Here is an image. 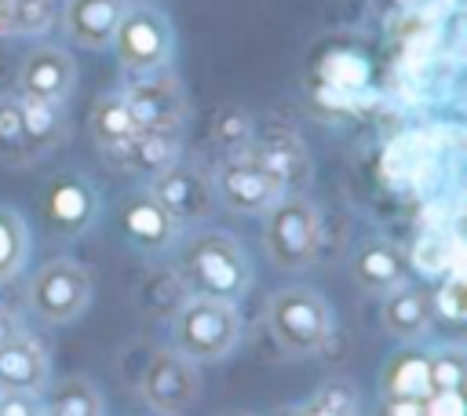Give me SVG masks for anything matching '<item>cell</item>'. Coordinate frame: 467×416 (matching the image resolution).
I'll return each instance as SVG.
<instances>
[{
	"mask_svg": "<svg viewBox=\"0 0 467 416\" xmlns=\"http://www.w3.org/2000/svg\"><path fill=\"white\" fill-rule=\"evenodd\" d=\"M175 274L190 296L223 299V303H241L255 277L252 259L241 248V241L215 226H201L190 237H179Z\"/></svg>",
	"mask_w": 467,
	"mask_h": 416,
	"instance_id": "6da1fadb",
	"label": "cell"
},
{
	"mask_svg": "<svg viewBox=\"0 0 467 416\" xmlns=\"http://www.w3.org/2000/svg\"><path fill=\"white\" fill-rule=\"evenodd\" d=\"M266 332L288 358L321 354L332 339V307L314 285L292 281L266 299Z\"/></svg>",
	"mask_w": 467,
	"mask_h": 416,
	"instance_id": "7a4b0ae2",
	"label": "cell"
},
{
	"mask_svg": "<svg viewBox=\"0 0 467 416\" xmlns=\"http://www.w3.org/2000/svg\"><path fill=\"white\" fill-rule=\"evenodd\" d=\"M241 310L237 303L190 296L171 314V350L190 358L193 365H212L234 354L241 343Z\"/></svg>",
	"mask_w": 467,
	"mask_h": 416,
	"instance_id": "3957f363",
	"label": "cell"
},
{
	"mask_svg": "<svg viewBox=\"0 0 467 416\" xmlns=\"http://www.w3.org/2000/svg\"><path fill=\"white\" fill-rule=\"evenodd\" d=\"M321 208L306 193H285L263 212V252L281 270H306L321 252Z\"/></svg>",
	"mask_w": 467,
	"mask_h": 416,
	"instance_id": "277c9868",
	"label": "cell"
},
{
	"mask_svg": "<svg viewBox=\"0 0 467 416\" xmlns=\"http://www.w3.org/2000/svg\"><path fill=\"white\" fill-rule=\"evenodd\" d=\"M109 47L117 55V66L128 77L157 73V69H168L175 58V29L168 15L150 0H128Z\"/></svg>",
	"mask_w": 467,
	"mask_h": 416,
	"instance_id": "5b68a950",
	"label": "cell"
},
{
	"mask_svg": "<svg viewBox=\"0 0 467 416\" xmlns=\"http://www.w3.org/2000/svg\"><path fill=\"white\" fill-rule=\"evenodd\" d=\"M91 299H95V277L84 263L69 255H55L40 263L26 285L29 310L47 325H73L77 317L88 314Z\"/></svg>",
	"mask_w": 467,
	"mask_h": 416,
	"instance_id": "8992f818",
	"label": "cell"
},
{
	"mask_svg": "<svg viewBox=\"0 0 467 416\" xmlns=\"http://www.w3.org/2000/svg\"><path fill=\"white\" fill-rule=\"evenodd\" d=\"M212 190L223 208L234 215H263L277 197H285V186L277 172L263 161V153L252 146V139L237 150H230L215 172H212Z\"/></svg>",
	"mask_w": 467,
	"mask_h": 416,
	"instance_id": "52a82bcc",
	"label": "cell"
},
{
	"mask_svg": "<svg viewBox=\"0 0 467 416\" xmlns=\"http://www.w3.org/2000/svg\"><path fill=\"white\" fill-rule=\"evenodd\" d=\"M102 212V197L95 190V182L77 172H55L44 190H40V223L47 226L51 237H80L99 223Z\"/></svg>",
	"mask_w": 467,
	"mask_h": 416,
	"instance_id": "ba28073f",
	"label": "cell"
},
{
	"mask_svg": "<svg viewBox=\"0 0 467 416\" xmlns=\"http://www.w3.org/2000/svg\"><path fill=\"white\" fill-rule=\"evenodd\" d=\"M113 234L139 255H161V252H171L182 237V226L179 219L142 186V190H131L124 197H117V208H113Z\"/></svg>",
	"mask_w": 467,
	"mask_h": 416,
	"instance_id": "9c48e42d",
	"label": "cell"
},
{
	"mask_svg": "<svg viewBox=\"0 0 467 416\" xmlns=\"http://www.w3.org/2000/svg\"><path fill=\"white\" fill-rule=\"evenodd\" d=\"M120 95H124L135 124L150 128V131H182V124L190 117L186 84L179 80V73L171 66L157 69V73L131 77V84L120 88Z\"/></svg>",
	"mask_w": 467,
	"mask_h": 416,
	"instance_id": "30bf717a",
	"label": "cell"
},
{
	"mask_svg": "<svg viewBox=\"0 0 467 416\" xmlns=\"http://www.w3.org/2000/svg\"><path fill=\"white\" fill-rule=\"evenodd\" d=\"M77 88V62L58 44H36L18 58L15 73V95L33 102L66 106V99Z\"/></svg>",
	"mask_w": 467,
	"mask_h": 416,
	"instance_id": "8fae6325",
	"label": "cell"
},
{
	"mask_svg": "<svg viewBox=\"0 0 467 416\" xmlns=\"http://www.w3.org/2000/svg\"><path fill=\"white\" fill-rule=\"evenodd\" d=\"M197 394H201V372L179 350L164 347L146 361V369H142V398H146V405L153 412H164V416L186 412L197 401Z\"/></svg>",
	"mask_w": 467,
	"mask_h": 416,
	"instance_id": "7c38bea8",
	"label": "cell"
},
{
	"mask_svg": "<svg viewBox=\"0 0 467 416\" xmlns=\"http://www.w3.org/2000/svg\"><path fill=\"white\" fill-rule=\"evenodd\" d=\"M175 219L179 226H193V223H204L215 208V190H212V175H204L201 168L186 164L182 157L164 168L161 175L150 179L146 186Z\"/></svg>",
	"mask_w": 467,
	"mask_h": 416,
	"instance_id": "4fadbf2b",
	"label": "cell"
},
{
	"mask_svg": "<svg viewBox=\"0 0 467 416\" xmlns=\"http://www.w3.org/2000/svg\"><path fill=\"white\" fill-rule=\"evenodd\" d=\"M412 266H409V252L394 241V237H361L350 252V277L361 292L368 296H387L394 288H401L409 281Z\"/></svg>",
	"mask_w": 467,
	"mask_h": 416,
	"instance_id": "5bb4252c",
	"label": "cell"
},
{
	"mask_svg": "<svg viewBox=\"0 0 467 416\" xmlns=\"http://www.w3.org/2000/svg\"><path fill=\"white\" fill-rule=\"evenodd\" d=\"M128 0H62L58 22L69 44L84 51H106Z\"/></svg>",
	"mask_w": 467,
	"mask_h": 416,
	"instance_id": "9a60e30c",
	"label": "cell"
},
{
	"mask_svg": "<svg viewBox=\"0 0 467 416\" xmlns=\"http://www.w3.org/2000/svg\"><path fill=\"white\" fill-rule=\"evenodd\" d=\"M434 325V299L427 285L405 281L401 288L379 296V328L398 343H420Z\"/></svg>",
	"mask_w": 467,
	"mask_h": 416,
	"instance_id": "2e32d148",
	"label": "cell"
},
{
	"mask_svg": "<svg viewBox=\"0 0 467 416\" xmlns=\"http://www.w3.org/2000/svg\"><path fill=\"white\" fill-rule=\"evenodd\" d=\"M51 383V358L47 347L29 336V332H15L4 347H0V390H15V394H44V387Z\"/></svg>",
	"mask_w": 467,
	"mask_h": 416,
	"instance_id": "e0dca14e",
	"label": "cell"
},
{
	"mask_svg": "<svg viewBox=\"0 0 467 416\" xmlns=\"http://www.w3.org/2000/svg\"><path fill=\"white\" fill-rule=\"evenodd\" d=\"M106 157L120 172L139 175V179L150 182L153 175H161L164 168H171L182 157V139H179V131H150V128H139L120 150H113Z\"/></svg>",
	"mask_w": 467,
	"mask_h": 416,
	"instance_id": "ac0fdd59",
	"label": "cell"
},
{
	"mask_svg": "<svg viewBox=\"0 0 467 416\" xmlns=\"http://www.w3.org/2000/svg\"><path fill=\"white\" fill-rule=\"evenodd\" d=\"M252 146L277 172L285 193H306V182H310V153H306V146H303L299 135H292L285 128H270V131L255 135Z\"/></svg>",
	"mask_w": 467,
	"mask_h": 416,
	"instance_id": "d6986e66",
	"label": "cell"
},
{
	"mask_svg": "<svg viewBox=\"0 0 467 416\" xmlns=\"http://www.w3.org/2000/svg\"><path fill=\"white\" fill-rule=\"evenodd\" d=\"M379 394H401V398H427V347L401 343L387 354V361L376 372Z\"/></svg>",
	"mask_w": 467,
	"mask_h": 416,
	"instance_id": "ffe728a7",
	"label": "cell"
},
{
	"mask_svg": "<svg viewBox=\"0 0 467 416\" xmlns=\"http://www.w3.org/2000/svg\"><path fill=\"white\" fill-rule=\"evenodd\" d=\"M88 131H91V142H95L102 153L120 150V146L139 131V124H135V117H131V109H128V102H124L120 91H106V95H99V99L91 102Z\"/></svg>",
	"mask_w": 467,
	"mask_h": 416,
	"instance_id": "44dd1931",
	"label": "cell"
},
{
	"mask_svg": "<svg viewBox=\"0 0 467 416\" xmlns=\"http://www.w3.org/2000/svg\"><path fill=\"white\" fill-rule=\"evenodd\" d=\"M44 390H47V398L40 401L44 416H106L102 394L88 376H62Z\"/></svg>",
	"mask_w": 467,
	"mask_h": 416,
	"instance_id": "7402d4cb",
	"label": "cell"
},
{
	"mask_svg": "<svg viewBox=\"0 0 467 416\" xmlns=\"http://www.w3.org/2000/svg\"><path fill=\"white\" fill-rule=\"evenodd\" d=\"M18 102H22V124H26L29 150L40 161L66 139V109L51 102H33V99H18Z\"/></svg>",
	"mask_w": 467,
	"mask_h": 416,
	"instance_id": "603a6c76",
	"label": "cell"
},
{
	"mask_svg": "<svg viewBox=\"0 0 467 416\" xmlns=\"http://www.w3.org/2000/svg\"><path fill=\"white\" fill-rule=\"evenodd\" d=\"M29 223L15 204H0V281H11L29 263Z\"/></svg>",
	"mask_w": 467,
	"mask_h": 416,
	"instance_id": "cb8c5ba5",
	"label": "cell"
},
{
	"mask_svg": "<svg viewBox=\"0 0 467 416\" xmlns=\"http://www.w3.org/2000/svg\"><path fill=\"white\" fill-rule=\"evenodd\" d=\"M0 164L4 168H29L36 164L26 124H22V102L18 95H0Z\"/></svg>",
	"mask_w": 467,
	"mask_h": 416,
	"instance_id": "d4e9b609",
	"label": "cell"
},
{
	"mask_svg": "<svg viewBox=\"0 0 467 416\" xmlns=\"http://www.w3.org/2000/svg\"><path fill=\"white\" fill-rule=\"evenodd\" d=\"M299 416H361V398L350 380H325L303 405H296Z\"/></svg>",
	"mask_w": 467,
	"mask_h": 416,
	"instance_id": "484cf974",
	"label": "cell"
},
{
	"mask_svg": "<svg viewBox=\"0 0 467 416\" xmlns=\"http://www.w3.org/2000/svg\"><path fill=\"white\" fill-rule=\"evenodd\" d=\"M467 380V354L460 343H438L427 350V394L434 390H463Z\"/></svg>",
	"mask_w": 467,
	"mask_h": 416,
	"instance_id": "4316f807",
	"label": "cell"
},
{
	"mask_svg": "<svg viewBox=\"0 0 467 416\" xmlns=\"http://www.w3.org/2000/svg\"><path fill=\"white\" fill-rule=\"evenodd\" d=\"M62 0H11V36H44L58 22Z\"/></svg>",
	"mask_w": 467,
	"mask_h": 416,
	"instance_id": "83f0119b",
	"label": "cell"
},
{
	"mask_svg": "<svg viewBox=\"0 0 467 416\" xmlns=\"http://www.w3.org/2000/svg\"><path fill=\"white\" fill-rule=\"evenodd\" d=\"M434 299V317H445L452 325H460L467 317V299H463V274H445L438 281V288H431Z\"/></svg>",
	"mask_w": 467,
	"mask_h": 416,
	"instance_id": "f1b7e54d",
	"label": "cell"
},
{
	"mask_svg": "<svg viewBox=\"0 0 467 416\" xmlns=\"http://www.w3.org/2000/svg\"><path fill=\"white\" fill-rule=\"evenodd\" d=\"M423 416H467L463 390H434L423 398Z\"/></svg>",
	"mask_w": 467,
	"mask_h": 416,
	"instance_id": "f546056e",
	"label": "cell"
},
{
	"mask_svg": "<svg viewBox=\"0 0 467 416\" xmlns=\"http://www.w3.org/2000/svg\"><path fill=\"white\" fill-rule=\"evenodd\" d=\"M372 416H423V398L379 394L376 405H372Z\"/></svg>",
	"mask_w": 467,
	"mask_h": 416,
	"instance_id": "4dcf8cb0",
	"label": "cell"
},
{
	"mask_svg": "<svg viewBox=\"0 0 467 416\" xmlns=\"http://www.w3.org/2000/svg\"><path fill=\"white\" fill-rule=\"evenodd\" d=\"M0 416H44L40 394H15V390H0Z\"/></svg>",
	"mask_w": 467,
	"mask_h": 416,
	"instance_id": "1f68e13d",
	"label": "cell"
},
{
	"mask_svg": "<svg viewBox=\"0 0 467 416\" xmlns=\"http://www.w3.org/2000/svg\"><path fill=\"white\" fill-rule=\"evenodd\" d=\"M18 328H22V325H18V317H15V314H11V310L0 303V347H4V343H7V339L18 332Z\"/></svg>",
	"mask_w": 467,
	"mask_h": 416,
	"instance_id": "d6a6232c",
	"label": "cell"
},
{
	"mask_svg": "<svg viewBox=\"0 0 467 416\" xmlns=\"http://www.w3.org/2000/svg\"><path fill=\"white\" fill-rule=\"evenodd\" d=\"M0 36H11V0H0Z\"/></svg>",
	"mask_w": 467,
	"mask_h": 416,
	"instance_id": "836d02e7",
	"label": "cell"
},
{
	"mask_svg": "<svg viewBox=\"0 0 467 416\" xmlns=\"http://www.w3.org/2000/svg\"><path fill=\"white\" fill-rule=\"evenodd\" d=\"M270 416H299V412H296V405H281V409H274Z\"/></svg>",
	"mask_w": 467,
	"mask_h": 416,
	"instance_id": "e575fe53",
	"label": "cell"
},
{
	"mask_svg": "<svg viewBox=\"0 0 467 416\" xmlns=\"http://www.w3.org/2000/svg\"><path fill=\"white\" fill-rule=\"evenodd\" d=\"M226 416H252V412H226Z\"/></svg>",
	"mask_w": 467,
	"mask_h": 416,
	"instance_id": "d590c367",
	"label": "cell"
},
{
	"mask_svg": "<svg viewBox=\"0 0 467 416\" xmlns=\"http://www.w3.org/2000/svg\"><path fill=\"white\" fill-rule=\"evenodd\" d=\"M398 4H412V0H398Z\"/></svg>",
	"mask_w": 467,
	"mask_h": 416,
	"instance_id": "8d00e7d4",
	"label": "cell"
}]
</instances>
